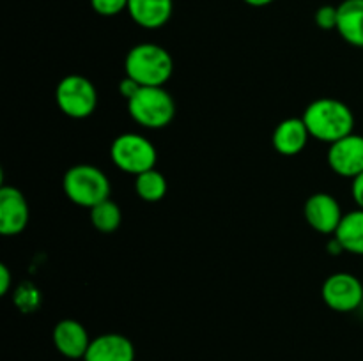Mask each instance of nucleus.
I'll return each instance as SVG.
<instances>
[{
	"instance_id": "nucleus-11",
	"label": "nucleus",
	"mask_w": 363,
	"mask_h": 361,
	"mask_svg": "<svg viewBox=\"0 0 363 361\" xmlns=\"http://www.w3.org/2000/svg\"><path fill=\"white\" fill-rule=\"evenodd\" d=\"M91 340L87 328L74 319H62L52 331V342L57 353L67 360H84Z\"/></svg>"
},
{
	"instance_id": "nucleus-4",
	"label": "nucleus",
	"mask_w": 363,
	"mask_h": 361,
	"mask_svg": "<svg viewBox=\"0 0 363 361\" xmlns=\"http://www.w3.org/2000/svg\"><path fill=\"white\" fill-rule=\"evenodd\" d=\"M126 103L131 119L147 130H163L176 117V101L165 87H140Z\"/></svg>"
},
{
	"instance_id": "nucleus-12",
	"label": "nucleus",
	"mask_w": 363,
	"mask_h": 361,
	"mask_svg": "<svg viewBox=\"0 0 363 361\" xmlns=\"http://www.w3.org/2000/svg\"><path fill=\"white\" fill-rule=\"evenodd\" d=\"M84 361H135V345L121 333H103L91 340Z\"/></svg>"
},
{
	"instance_id": "nucleus-5",
	"label": "nucleus",
	"mask_w": 363,
	"mask_h": 361,
	"mask_svg": "<svg viewBox=\"0 0 363 361\" xmlns=\"http://www.w3.org/2000/svg\"><path fill=\"white\" fill-rule=\"evenodd\" d=\"M110 158L121 172L138 176L156 168L158 151L155 144L138 133H123L113 138L110 145Z\"/></svg>"
},
{
	"instance_id": "nucleus-16",
	"label": "nucleus",
	"mask_w": 363,
	"mask_h": 361,
	"mask_svg": "<svg viewBox=\"0 0 363 361\" xmlns=\"http://www.w3.org/2000/svg\"><path fill=\"white\" fill-rule=\"evenodd\" d=\"M333 237L339 241L344 251L363 257V209L344 212Z\"/></svg>"
},
{
	"instance_id": "nucleus-25",
	"label": "nucleus",
	"mask_w": 363,
	"mask_h": 361,
	"mask_svg": "<svg viewBox=\"0 0 363 361\" xmlns=\"http://www.w3.org/2000/svg\"><path fill=\"white\" fill-rule=\"evenodd\" d=\"M243 2L250 7H266L275 2V0H243Z\"/></svg>"
},
{
	"instance_id": "nucleus-9",
	"label": "nucleus",
	"mask_w": 363,
	"mask_h": 361,
	"mask_svg": "<svg viewBox=\"0 0 363 361\" xmlns=\"http://www.w3.org/2000/svg\"><path fill=\"white\" fill-rule=\"evenodd\" d=\"M303 214L305 222L308 223L311 229H314L319 234H325V236H330V234L333 236L335 230L339 229L344 211L333 195L319 191V193L311 195L307 198Z\"/></svg>"
},
{
	"instance_id": "nucleus-19",
	"label": "nucleus",
	"mask_w": 363,
	"mask_h": 361,
	"mask_svg": "<svg viewBox=\"0 0 363 361\" xmlns=\"http://www.w3.org/2000/svg\"><path fill=\"white\" fill-rule=\"evenodd\" d=\"M14 303L20 306V310L23 311H32L38 308L39 304V292L35 290L34 285L30 283H23L20 289L16 290V296H14Z\"/></svg>"
},
{
	"instance_id": "nucleus-21",
	"label": "nucleus",
	"mask_w": 363,
	"mask_h": 361,
	"mask_svg": "<svg viewBox=\"0 0 363 361\" xmlns=\"http://www.w3.org/2000/svg\"><path fill=\"white\" fill-rule=\"evenodd\" d=\"M339 9L337 6H321L314 14V21L321 30H337Z\"/></svg>"
},
{
	"instance_id": "nucleus-3",
	"label": "nucleus",
	"mask_w": 363,
	"mask_h": 361,
	"mask_svg": "<svg viewBox=\"0 0 363 361\" xmlns=\"http://www.w3.org/2000/svg\"><path fill=\"white\" fill-rule=\"evenodd\" d=\"M64 195L80 207L92 209L99 202L110 198V180L106 173L91 163L69 166L62 179Z\"/></svg>"
},
{
	"instance_id": "nucleus-24",
	"label": "nucleus",
	"mask_w": 363,
	"mask_h": 361,
	"mask_svg": "<svg viewBox=\"0 0 363 361\" xmlns=\"http://www.w3.org/2000/svg\"><path fill=\"white\" fill-rule=\"evenodd\" d=\"M11 289V271L6 264H0V296H6Z\"/></svg>"
},
{
	"instance_id": "nucleus-13",
	"label": "nucleus",
	"mask_w": 363,
	"mask_h": 361,
	"mask_svg": "<svg viewBox=\"0 0 363 361\" xmlns=\"http://www.w3.org/2000/svg\"><path fill=\"white\" fill-rule=\"evenodd\" d=\"M311 138L307 124L301 117H287L273 130L272 144L280 156H298Z\"/></svg>"
},
{
	"instance_id": "nucleus-23",
	"label": "nucleus",
	"mask_w": 363,
	"mask_h": 361,
	"mask_svg": "<svg viewBox=\"0 0 363 361\" xmlns=\"http://www.w3.org/2000/svg\"><path fill=\"white\" fill-rule=\"evenodd\" d=\"M351 195H353V200L358 205V209H363V172L354 177L353 183H351Z\"/></svg>"
},
{
	"instance_id": "nucleus-1",
	"label": "nucleus",
	"mask_w": 363,
	"mask_h": 361,
	"mask_svg": "<svg viewBox=\"0 0 363 361\" xmlns=\"http://www.w3.org/2000/svg\"><path fill=\"white\" fill-rule=\"evenodd\" d=\"M301 119L307 124L312 138L328 145L353 133L354 127L353 110L335 98L314 99L305 108Z\"/></svg>"
},
{
	"instance_id": "nucleus-6",
	"label": "nucleus",
	"mask_w": 363,
	"mask_h": 361,
	"mask_svg": "<svg viewBox=\"0 0 363 361\" xmlns=\"http://www.w3.org/2000/svg\"><path fill=\"white\" fill-rule=\"evenodd\" d=\"M96 85L82 74H67L57 84L55 103L64 115L71 119H87L98 108Z\"/></svg>"
},
{
	"instance_id": "nucleus-8",
	"label": "nucleus",
	"mask_w": 363,
	"mask_h": 361,
	"mask_svg": "<svg viewBox=\"0 0 363 361\" xmlns=\"http://www.w3.org/2000/svg\"><path fill=\"white\" fill-rule=\"evenodd\" d=\"M326 159L337 176L354 179L363 172V137L351 133L330 144Z\"/></svg>"
},
{
	"instance_id": "nucleus-14",
	"label": "nucleus",
	"mask_w": 363,
	"mask_h": 361,
	"mask_svg": "<svg viewBox=\"0 0 363 361\" xmlns=\"http://www.w3.org/2000/svg\"><path fill=\"white\" fill-rule=\"evenodd\" d=\"M174 13V0H130L128 14L142 28L156 30L165 27Z\"/></svg>"
},
{
	"instance_id": "nucleus-17",
	"label": "nucleus",
	"mask_w": 363,
	"mask_h": 361,
	"mask_svg": "<svg viewBox=\"0 0 363 361\" xmlns=\"http://www.w3.org/2000/svg\"><path fill=\"white\" fill-rule=\"evenodd\" d=\"M169 183L160 170L151 168L135 176V193L144 202H160L167 195Z\"/></svg>"
},
{
	"instance_id": "nucleus-20",
	"label": "nucleus",
	"mask_w": 363,
	"mask_h": 361,
	"mask_svg": "<svg viewBox=\"0 0 363 361\" xmlns=\"http://www.w3.org/2000/svg\"><path fill=\"white\" fill-rule=\"evenodd\" d=\"M130 0H91V7L99 16H117L123 11H128Z\"/></svg>"
},
{
	"instance_id": "nucleus-7",
	"label": "nucleus",
	"mask_w": 363,
	"mask_h": 361,
	"mask_svg": "<svg viewBox=\"0 0 363 361\" xmlns=\"http://www.w3.org/2000/svg\"><path fill=\"white\" fill-rule=\"evenodd\" d=\"M321 297L333 311L350 314L363 304V283L351 273H333L323 282Z\"/></svg>"
},
{
	"instance_id": "nucleus-22",
	"label": "nucleus",
	"mask_w": 363,
	"mask_h": 361,
	"mask_svg": "<svg viewBox=\"0 0 363 361\" xmlns=\"http://www.w3.org/2000/svg\"><path fill=\"white\" fill-rule=\"evenodd\" d=\"M140 87H142V85L138 84V81H135L133 78L124 76L123 80L119 81V94L123 96V98L126 99V101H130V99L133 98V96L137 94L138 91H140Z\"/></svg>"
},
{
	"instance_id": "nucleus-10",
	"label": "nucleus",
	"mask_w": 363,
	"mask_h": 361,
	"mask_svg": "<svg viewBox=\"0 0 363 361\" xmlns=\"http://www.w3.org/2000/svg\"><path fill=\"white\" fill-rule=\"evenodd\" d=\"M30 219V209L25 195L14 186L0 188V234L18 236Z\"/></svg>"
},
{
	"instance_id": "nucleus-2",
	"label": "nucleus",
	"mask_w": 363,
	"mask_h": 361,
	"mask_svg": "<svg viewBox=\"0 0 363 361\" xmlns=\"http://www.w3.org/2000/svg\"><path fill=\"white\" fill-rule=\"evenodd\" d=\"M124 71L142 87H165L174 74V59L156 42H140L126 53Z\"/></svg>"
},
{
	"instance_id": "nucleus-15",
	"label": "nucleus",
	"mask_w": 363,
	"mask_h": 361,
	"mask_svg": "<svg viewBox=\"0 0 363 361\" xmlns=\"http://www.w3.org/2000/svg\"><path fill=\"white\" fill-rule=\"evenodd\" d=\"M337 32L351 46L363 48V0H342L337 6Z\"/></svg>"
},
{
	"instance_id": "nucleus-18",
	"label": "nucleus",
	"mask_w": 363,
	"mask_h": 361,
	"mask_svg": "<svg viewBox=\"0 0 363 361\" xmlns=\"http://www.w3.org/2000/svg\"><path fill=\"white\" fill-rule=\"evenodd\" d=\"M91 211V223L96 230L103 234H112L123 223V212L121 207L113 200L106 198V200L99 202L98 205H94Z\"/></svg>"
}]
</instances>
